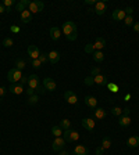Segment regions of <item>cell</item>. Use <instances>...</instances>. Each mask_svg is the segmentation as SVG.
<instances>
[{"mask_svg":"<svg viewBox=\"0 0 139 155\" xmlns=\"http://www.w3.org/2000/svg\"><path fill=\"white\" fill-rule=\"evenodd\" d=\"M43 87H45L47 91H54L57 89V83L53 78H45L43 79Z\"/></svg>","mask_w":139,"mask_h":155,"instance_id":"6","label":"cell"},{"mask_svg":"<svg viewBox=\"0 0 139 155\" xmlns=\"http://www.w3.org/2000/svg\"><path fill=\"white\" fill-rule=\"evenodd\" d=\"M2 4H3L4 8H6V13H11V11H13V6L16 7V4H14L13 0H3Z\"/></svg>","mask_w":139,"mask_h":155,"instance_id":"25","label":"cell"},{"mask_svg":"<svg viewBox=\"0 0 139 155\" xmlns=\"http://www.w3.org/2000/svg\"><path fill=\"white\" fill-rule=\"evenodd\" d=\"M26 53H28V55H29V58H31V60H38L39 55H40V50H39L36 46H33V45L28 46Z\"/></svg>","mask_w":139,"mask_h":155,"instance_id":"8","label":"cell"},{"mask_svg":"<svg viewBox=\"0 0 139 155\" xmlns=\"http://www.w3.org/2000/svg\"><path fill=\"white\" fill-rule=\"evenodd\" d=\"M85 3H86V4H92V6H95V4H96L97 2H95V0H85Z\"/></svg>","mask_w":139,"mask_h":155,"instance_id":"48","label":"cell"},{"mask_svg":"<svg viewBox=\"0 0 139 155\" xmlns=\"http://www.w3.org/2000/svg\"><path fill=\"white\" fill-rule=\"evenodd\" d=\"M81 125L84 126L86 130H89V132H92V130L95 129V120L92 119V118H84V119L81 120Z\"/></svg>","mask_w":139,"mask_h":155,"instance_id":"11","label":"cell"},{"mask_svg":"<svg viewBox=\"0 0 139 155\" xmlns=\"http://www.w3.org/2000/svg\"><path fill=\"white\" fill-rule=\"evenodd\" d=\"M26 94H28V97H31V96H33V94H36L35 93V90H33V89H31V87H29V89H26Z\"/></svg>","mask_w":139,"mask_h":155,"instance_id":"43","label":"cell"},{"mask_svg":"<svg viewBox=\"0 0 139 155\" xmlns=\"http://www.w3.org/2000/svg\"><path fill=\"white\" fill-rule=\"evenodd\" d=\"M28 86L31 87V89H33V90H35V93H36V90L42 86V84H40V82H39V76H38V75H31V76H28Z\"/></svg>","mask_w":139,"mask_h":155,"instance_id":"5","label":"cell"},{"mask_svg":"<svg viewBox=\"0 0 139 155\" xmlns=\"http://www.w3.org/2000/svg\"><path fill=\"white\" fill-rule=\"evenodd\" d=\"M9 90H10V93H13V94H17V96H19V94H23L24 91H25V89H24L23 84H19V83H13L11 86L9 87Z\"/></svg>","mask_w":139,"mask_h":155,"instance_id":"10","label":"cell"},{"mask_svg":"<svg viewBox=\"0 0 139 155\" xmlns=\"http://www.w3.org/2000/svg\"><path fill=\"white\" fill-rule=\"evenodd\" d=\"M127 145H128L130 148H136V147H139V137L138 136H131L130 139L127 140Z\"/></svg>","mask_w":139,"mask_h":155,"instance_id":"19","label":"cell"},{"mask_svg":"<svg viewBox=\"0 0 139 155\" xmlns=\"http://www.w3.org/2000/svg\"><path fill=\"white\" fill-rule=\"evenodd\" d=\"M43 7H45V3L43 2H40V0H36V2H31V4H29L28 7V11L31 14H36V13H40L43 10Z\"/></svg>","mask_w":139,"mask_h":155,"instance_id":"4","label":"cell"},{"mask_svg":"<svg viewBox=\"0 0 139 155\" xmlns=\"http://www.w3.org/2000/svg\"><path fill=\"white\" fill-rule=\"evenodd\" d=\"M39 101V97H38V94H33V96H31L29 97V100H28V103L31 104V105H33V104H36Z\"/></svg>","mask_w":139,"mask_h":155,"instance_id":"34","label":"cell"},{"mask_svg":"<svg viewBox=\"0 0 139 155\" xmlns=\"http://www.w3.org/2000/svg\"><path fill=\"white\" fill-rule=\"evenodd\" d=\"M11 32H14V33H17V32H19V26H16V25H13L11 26Z\"/></svg>","mask_w":139,"mask_h":155,"instance_id":"44","label":"cell"},{"mask_svg":"<svg viewBox=\"0 0 139 155\" xmlns=\"http://www.w3.org/2000/svg\"><path fill=\"white\" fill-rule=\"evenodd\" d=\"M52 134L54 136V137H61L63 136V129L61 127H60V126H53L52 127Z\"/></svg>","mask_w":139,"mask_h":155,"instance_id":"30","label":"cell"},{"mask_svg":"<svg viewBox=\"0 0 139 155\" xmlns=\"http://www.w3.org/2000/svg\"><path fill=\"white\" fill-rule=\"evenodd\" d=\"M84 101H85V104H86L89 108H92V110H95L96 105H97V100L95 98V97H92V96H86Z\"/></svg>","mask_w":139,"mask_h":155,"instance_id":"22","label":"cell"},{"mask_svg":"<svg viewBox=\"0 0 139 155\" xmlns=\"http://www.w3.org/2000/svg\"><path fill=\"white\" fill-rule=\"evenodd\" d=\"M19 84H23V86H25V84H28V78L25 76V75H23V78L19 79V82H18Z\"/></svg>","mask_w":139,"mask_h":155,"instance_id":"41","label":"cell"},{"mask_svg":"<svg viewBox=\"0 0 139 155\" xmlns=\"http://www.w3.org/2000/svg\"><path fill=\"white\" fill-rule=\"evenodd\" d=\"M85 51H86V53H92V54H93V53H95L93 45H86V46H85Z\"/></svg>","mask_w":139,"mask_h":155,"instance_id":"39","label":"cell"},{"mask_svg":"<svg viewBox=\"0 0 139 155\" xmlns=\"http://www.w3.org/2000/svg\"><path fill=\"white\" fill-rule=\"evenodd\" d=\"M4 11H6V8H4V6L2 3H0V14L2 13H4Z\"/></svg>","mask_w":139,"mask_h":155,"instance_id":"49","label":"cell"},{"mask_svg":"<svg viewBox=\"0 0 139 155\" xmlns=\"http://www.w3.org/2000/svg\"><path fill=\"white\" fill-rule=\"evenodd\" d=\"M47 58H49V62L50 64H57L58 61H60V53L56 51V50H52V51L47 54Z\"/></svg>","mask_w":139,"mask_h":155,"instance_id":"14","label":"cell"},{"mask_svg":"<svg viewBox=\"0 0 139 155\" xmlns=\"http://www.w3.org/2000/svg\"><path fill=\"white\" fill-rule=\"evenodd\" d=\"M132 28H134V31H135V32L139 33V22H135V24H134Z\"/></svg>","mask_w":139,"mask_h":155,"instance_id":"46","label":"cell"},{"mask_svg":"<svg viewBox=\"0 0 139 155\" xmlns=\"http://www.w3.org/2000/svg\"><path fill=\"white\" fill-rule=\"evenodd\" d=\"M104 47H106V40H104L103 38H97L96 42L93 43L95 51H100V50H103Z\"/></svg>","mask_w":139,"mask_h":155,"instance_id":"18","label":"cell"},{"mask_svg":"<svg viewBox=\"0 0 139 155\" xmlns=\"http://www.w3.org/2000/svg\"><path fill=\"white\" fill-rule=\"evenodd\" d=\"M93 81H95V83L99 84V86H102V87L109 84V78L104 76V75H97V76L93 78Z\"/></svg>","mask_w":139,"mask_h":155,"instance_id":"15","label":"cell"},{"mask_svg":"<svg viewBox=\"0 0 139 155\" xmlns=\"http://www.w3.org/2000/svg\"><path fill=\"white\" fill-rule=\"evenodd\" d=\"M111 17H113L114 21H124V19H125V11L121 8H117L113 11Z\"/></svg>","mask_w":139,"mask_h":155,"instance_id":"13","label":"cell"},{"mask_svg":"<svg viewBox=\"0 0 139 155\" xmlns=\"http://www.w3.org/2000/svg\"><path fill=\"white\" fill-rule=\"evenodd\" d=\"M6 93H7V89H6V87H0V97H3Z\"/></svg>","mask_w":139,"mask_h":155,"instance_id":"45","label":"cell"},{"mask_svg":"<svg viewBox=\"0 0 139 155\" xmlns=\"http://www.w3.org/2000/svg\"><path fill=\"white\" fill-rule=\"evenodd\" d=\"M65 147V140L63 139V137H56L54 140H53V145H52V148L54 150V151L60 152L63 151Z\"/></svg>","mask_w":139,"mask_h":155,"instance_id":"7","label":"cell"},{"mask_svg":"<svg viewBox=\"0 0 139 155\" xmlns=\"http://www.w3.org/2000/svg\"><path fill=\"white\" fill-rule=\"evenodd\" d=\"M92 55H93L95 62H103V60H104V54H103V51H95Z\"/></svg>","mask_w":139,"mask_h":155,"instance_id":"29","label":"cell"},{"mask_svg":"<svg viewBox=\"0 0 139 155\" xmlns=\"http://www.w3.org/2000/svg\"><path fill=\"white\" fill-rule=\"evenodd\" d=\"M49 33H50L52 40H58V39H60V36H61V29L58 28V26H53V28H50Z\"/></svg>","mask_w":139,"mask_h":155,"instance_id":"17","label":"cell"},{"mask_svg":"<svg viewBox=\"0 0 139 155\" xmlns=\"http://www.w3.org/2000/svg\"><path fill=\"white\" fill-rule=\"evenodd\" d=\"M93 83H95L93 76H88V78H85V84H86V86H92Z\"/></svg>","mask_w":139,"mask_h":155,"instance_id":"38","label":"cell"},{"mask_svg":"<svg viewBox=\"0 0 139 155\" xmlns=\"http://www.w3.org/2000/svg\"><path fill=\"white\" fill-rule=\"evenodd\" d=\"M25 65H26V61L25 60H23V58H17L16 60V67L18 71H23V69H25Z\"/></svg>","mask_w":139,"mask_h":155,"instance_id":"26","label":"cell"},{"mask_svg":"<svg viewBox=\"0 0 139 155\" xmlns=\"http://www.w3.org/2000/svg\"><path fill=\"white\" fill-rule=\"evenodd\" d=\"M63 139L65 140V143H75L79 140V133L77 132V130H64L63 132Z\"/></svg>","mask_w":139,"mask_h":155,"instance_id":"2","label":"cell"},{"mask_svg":"<svg viewBox=\"0 0 139 155\" xmlns=\"http://www.w3.org/2000/svg\"><path fill=\"white\" fill-rule=\"evenodd\" d=\"M58 126H60V127L63 129V132H64V130H68L70 127H71V122H70V119H63V120H60Z\"/></svg>","mask_w":139,"mask_h":155,"instance_id":"28","label":"cell"},{"mask_svg":"<svg viewBox=\"0 0 139 155\" xmlns=\"http://www.w3.org/2000/svg\"><path fill=\"white\" fill-rule=\"evenodd\" d=\"M61 32L65 35L67 40L70 42H74L75 39L78 38V33H77V25H75L72 21H67V22L63 24L61 26Z\"/></svg>","mask_w":139,"mask_h":155,"instance_id":"1","label":"cell"},{"mask_svg":"<svg viewBox=\"0 0 139 155\" xmlns=\"http://www.w3.org/2000/svg\"><path fill=\"white\" fill-rule=\"evenodd\" d=\"M19 18H21V21H23L24 24H28V22H31V19H32V14L29 13L28 10H25V11H23V13L19 14Z\"/></svg>","mask_w":139,"mask_h":155,"instance_id":"23","label":"cell"},{"mask_svg":"<svg viewBox=\"0 0 139 155\" xmlns=\"http://www.w3.org/2000/svg\"><path fill=\"white\" fill-rule=\"evenodd\" d=\"M97 75H100V68H93L91 71V76H97Z\"/></svg>","mask_w":139,"mask_h":155,"instance_id":"40","label":"cell"},{"mask_svg":"<svg viewBox=\"0 0 139 155\" xmlns=\"http://www.w3.org/2000/svg\"><path fill=\"white\" fill-rule=\"evenodd\" d=\"M31 64H32V67L36 68V69H39V68L42 67V62L39 61V60H31Z\"/></svg>","mask_w":139,"mask_h":155,"instance_id":"36","label":"cell"},{"mask_svg":"<svg viewBox=\"0 0 139 155\" xmlns=\"http://www.w3.org/2000/svg\"><path fill=\"white\" fill-rule=\"evenodd\" d=\"M124 24H125L127 26H131L135 24V21H134V15H125V19H124Z\"/></svg>","mask_w":139,"mask_h":155,"instance_id":"32","label":"cell"},{"mask_svg":"<svg viewBox=\"0 0 139 155\" xmlns=\"http://www.w3.org/2000/svg\"><path fill=\"white\" fill-rule=\"evenodd\" d=\"M93 115H95V118H96V119H104V118H106V115H107V112L103 110V108H95Z\"/></svg>","mask_w":139,"mask_h":155,"instance_id":"24","label":"cell"},{"mask_svg":"<svg viewBox=\"0 0 139 155\" xmlns=\"http://www.w3.org/2000/svg\"><path fill=\"white\" fill-rule=\"evenodd\" d=\"M14 45V40L11 38H6L3 39V46L4 47H11V46Z\"/></svg>","mask_w":139,"mask_h":155,"instance_id":"33","label":"cell"},{"mask_svg":"<svg viewBox=\"0 0 139 155\" xmlns=\"http://www.w3.org/2000/svg\"><path fill=\"white\" fill-rule=\"evenodd\" d=\"M107 87L110 89V91H113V93H117L118 91V86L117 84H114V83H109L107 84Z\"/></svg>","mask_w":139,"mask_h":155,"instance_id":"37","label":"cell"},{"mask_svg":"<svg viewBox=\"0 0 139 155\" xmlns=\"http://www.w3.org/2000/svg\"><path fill=\"white\" fill-rule=\"evenodd\" d=\"M124 11H125V15H132V14H134V8H132V7H127Z\"/></svg>","mask_w":139,"mask_h":155,"instance_id":"42","label":"cell"},{"mask_svg":"<svg viewBox=\"0 0 139 155\" xmlns=\"http://www.w3.org/2000/svg\"><path fill=\"white\" fill-rule=\"evenodd\" d=\"M39 61L42 62V64H45V62H47L49 61V58H47V54L46 53H40V55H39V58H38Z\"/></svg>","mask_w":139,"mask_h":155,"instance_id":"35","label":"cell"},{"mask_svg":"<svg viewBox=\"0 0 139 155\" xmlns=\"http://www.w3.org/2000/svg\"><path fill=\"white\" fill-rule=\"evenodd\" d=\"M58 155H70V154H68L67 151H64V150H63V151H60V154H58Z\"/></svg>","mask_w":139,"mask_h":155,"instance_id":"50","label":"cell"},{"mask_svg":"<svg viewBox=\"0 0 139 155\" xmlns=\"http://www.w3.org/2000/svg\"><path fill=\"white\" fill-rule=\"evenodd\" d=\"M29 4H31V2H29V0H21V2L16 3V10H17V11H19V13H23V11L28 10Z\"/></svg>","mask_w":139,"mask_h":155,"instance_id":"16","label":"cell"},{"mask_svg":"<svg viewBox=\"0 0 139 155\" xmlns=\"http://www.w3.org/2000/svg\"><path fill=\"white\" fill-rule=\"evenodd\" d=\"M103 151H104V150L102 148V147H97V148H96V155H102V154H103Z\"/></svg>","mask_w":139,"mask_h":155,"instance_id":"47","label":"cell"},{"mask_svg":"<svg viewBox=\"0 0 139 155\" xmlns=\"http://www.w3.org/2000/svg\"><path fill=\"white\" fill-rule=\"evenodd\" d=\"M110 112H111V115H114V116H121L123 115V110H121L120 107H113Z\"/></svg>","mask_w":139,"mask_h":155,"instance_id":"31","label":"cell"},{"mask_svg":"<svg viewBox=\"0 0 139 155\" xmlns=\"http://www.w3.org/2000/svg\"><path fill=\"white\" fill-rule=\"evenodd\" d=\"M21 78H23V71H18L17 68H13V69H10L9 74H7V79L11 82V84H13V83H17V82H19V79H21Z\"/></svg>","mask_w":139,"mask_h":155,"instance_id":"3","label":"cell"},{"mask_svg":"<svg viewBox=\"0 0 139 155\" xmlns=\"http://www.w3.org/2000/svg\"><path fill=\"white\" fill-rule=\"evenodd\" d=\"M106 8H107V4L104 3V2H97V3L95 4V13H96L97 15H103V14L106 13Z\"/></svg>","mask_w":139,"mask_h":155,"instance_id":"12","label":"cell"},{"mask_svg":"<svg viewBox=\"0 0 139 155\" xmlns=\"http://www.w3.org/2000/svg\"><path fill=\"white\" fill-rule=\"evenodd\" d=\"M103 150H109L111 147V139L110 137H103V140H102V145H100Z\"/></svg>","mask_w":139,"mask_h":155,"instance_id":"27","label":"cell"},{"mask_svg":"<svg viewBox=\"0 0 139 155\" xmlns=\"http://www.w3.org/2000/svg\"><path fill=\"white\" fill-rule=\"evenodd\" d=\"M64 98H65V101H67L68 104H71V105H75V104L78 103V97H77V94L74 93L72 90H67L64 93Z\"/></svg>","mask_w":139,"mask_h":155,"instance_id":"9","label":"cell"},{"mask_svg":"<svg viewBox=\"0 0 139 155\" xmlns=\"http://www.w3.org/2000/svg\"><path fill=\"white\" fill-rule=\"evenodd\" d=\"M118 125H120L121 127H128V126L131 125V118H130V115H121L120 119H118Z\"/></svg>","mask_w":139,"mask_h":155,"instance_id":"21","label":"cell"},{"mask_svg":"<svg viewBox=\"0 0 139 155\" xmlns=\"http://www.w3.org/2000/svg\"><path fill=\"white\" fill-rule=\"evenodd\" d=\"M74 152H75V155H89L88 147H85V145H82V144H78L74 148Z\"/></svg>","mask_w":139,"mask_h":155,"instance_id":"20","label":"cell"}]
</instances>
